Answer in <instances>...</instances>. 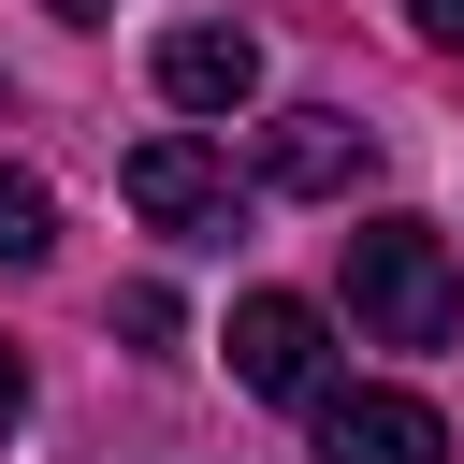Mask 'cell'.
<instances>
[{
    "label": "cell",
    "mask_w": 464,
    "mask_h": 464,
    "mask_svg": "<svg viewBox=\"0 0 464 464\" xmlns=\"http://www.w3.org/2000/svg\"><path fill=\"white\" fill-rule=\"evenodd\" d=\"M348 319H362L377 348H450V319H464L450 232H435V218H362V232H348Z\"/></svg>",
    "instance_id": "6da1fadb"
},
{
    "label": "cell",
    "mask_w": 464,
    "mask_h": 464,
    "mask_svg": "<svg viewBox=\"0 0 464 464\" xmlns=\"http://www.w3.org/2000/svg\"><path fill=\"white\" fill-rule=\"evenodd\" d=\"M116 188H130V218H160L174 246H232V218H246V188H232V160H218L203 130H145V145L116 160Z\"/></svg>",
    "instance_id": "7a4b0ae2"
},
{
    "label": "cell",
    "mask_w": 464,
    "mask_h": 464,
    "mask_svg": "<svg viewBox=\"0 0 464 464\" xmlns=\"http://www.w3.org/2000/svg\"><path fill=\"white\" fill-rule=\"evenodd\" d=\"M218 348H232V377H246V392H276V406H319V392H334V377H319V362H334V334H319V304H304V290H246Z\"/></svg>",
    "instance_id": "3957f363"
},
{
    "label": "cell",
    "mask_w": 464,
    "mask_h": 464,
    "mask_svg": "<svg viewBox=\"0 0 464 464\" xmlns=\"http://www.w3.org/2000/svg\"><path fill=\"white\" fill-rule=\"evenodd\" d=\"M304 420H319L334 464H450V420H435L420 392H362V377H334Z\"/></svg>",
    "instance_id": "277c9868"
},
{
    "label": "cell",
    "mask_w": 464,
    "mask_h": 464,
    "mask_svg": "<svg viewBox=\"0 0 464 464\" xmlns=\"http://www.w3.org/2000/svg\"><path fill=\"white\" fill-rule=\"evenodd\" d=\"M261 174H276V188H304V203H348V188L377 174V130H362V116H334V102H290V116L261 130Z\"/></svg>",
    "instance_id": "5b68a950"
},
{
    "label": "cell",
    "mask_w": 464,
    "mask_h": 464,
    "mask_svg": "<svg viewBox=\"0 0 464 464\" xmlns=\"http://www.w3.org/2000/svg\"><path fill=\"white\" fill-rule=\"evenodd\" d=\"M160 102L246 116V102H261V44H246V29H160Z\"/></svg>",
    "instance_id": "8992f818"
},
{
    "label": "cell",
    "mask_w": 464,
    "mask_h": 464,
    "mask_svg": "<svg viewBox=\"0 0 464 464\" xmlns=\"http://www.w3.org/2000/svg\"><path fill=\"white\" fill-rule=\"evenodd\" d=\"M44 246H58V203H44V174H14V160H0V276H29Z\"/></svg>",
    "instance_id": "52a82bcc"
},
{
    "label": "cell",
    "mask_w": 464,
    "mask_h": 464,
    "mask_svg": "<svg viewBox=\"0 0 464 464\" xmlns=\"http://www.w3.org/2000/svg\"><path fill=\"white\" fill-rule=\"evenodd\" d=\"M406 14H420V44H450V58H464V0H406Z\"/></svg>",
    "instance_id": "ba28073f"
},
{
    "label": "cell",
    "mask_w": 464,
    "mask_h": 464,
    "mask_svg": "<svg viewBox=\"0 0 464 464\" xmlns=\"http://www.w3.org/2000/svg\"><path fill=\"white\" fill-rule=\"evenodd\" d=\"M14 406H29V362H14V348H0V435H14Z\"/></svg>",
    "instance_id": "9c48e42d"
},
{
    "label": "cell",
    "mask_w": 464,
    "mask_h": 464,
    "mask_svg": "<svg viewBox=\"0 0 464 464\" xmlns=\"http://www.w3.org/2000/svg\"><path fill=\"white\" fill-rule=\"evenodd\" d=\"M44 14H72V29H102V14H116V0H44Z\"/></svg>",
    "instance_id": "30bf717a"
}]
</instances>
